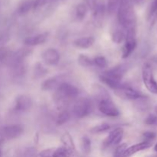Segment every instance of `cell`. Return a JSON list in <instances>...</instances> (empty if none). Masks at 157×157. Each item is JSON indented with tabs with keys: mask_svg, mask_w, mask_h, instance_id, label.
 I'll use <instances>...</instances> for the list:
<instances>
[{
	"mask_svg": "<svg viewBox=\"0 0 157 157\" xmlns=\"http://www.w3.org/2000/svg\"><path fill=\"white\" fill-rule=\"evenodd\" d=\"M117 21L126 31L136 29V16L132 0H121L117 9Z\"/></svg>",
	"mask_w": 157,
	"mask_h": 157,
	"instance_id": "obj_1",
	"label": "cell"
},
{
	"mask_svg": "<svg viewBox=\"0 0 157 157\" xmlns=\"http://www.w3.org/2000/svg\"><path fill=\"white\" fill-rule=\"evenodd\" d=\"M79 94V90L73 84L67 82H63L55 90L54 98L56 102L64 103L76 98Z\"/></svg>",
	"mask_w": 157,
	"mask_h": 157,
	"instance_id": "obj_2",
	"label": "cell"
},
{
	"mask_svg": "<svg viewBox=\"0 0 157 157\" xmlns=\"http://www.w3.org/2000/svg\"><path fill=\"white\" fill-rule=\"evenodd\" d=\"M142 78L146 88L150 93L157 94V82L153 76L151 65L149 63H145L143 66Z\"/></svg>",
	"mask_w": 157,
	"mask_h": 157,
	"instance_id": "obj_3",
	"label": "cell"
},
{
	"mask_svg": "<svg viewBox=\"0 0 157 157\" xmlns=\"http://www.w3.org/2000/svg\"><path fill=\"white\" fill-rule=\"evenodd\" d=\"M125 43L122 49V58H127L133 53L136 47V29H130L126 31Z\"/></svg>",
	"mask_w": 157,
	"mask_h": 157,
	"instance_id": "obj_4",
	"label": "cell"
},
{
	"mask_svg": "<svg viewBox=\"0 0 157 157\" xmlns=\"http://www.w3.org/2000/svg\"><path fill=\"white\" fill-rule=\"evenodd\" d=\"M92 111L91 101L88 98H81L75 103L73 113L77 118H84L88 116Z\"/></svg>",
	"mask_w": 157,
	"mask_h": 157,
	"instance_id": "obj_5",
	"label": "cell"
},
{
	"mask_svg": "<svg viewBox=\"0 0 157 157\" xmlns=\"http://www.w3.org/2000/svg\"><path fill=\"white\" fill-rule=\"evenodd\" d=\"M124 136V130L121 127L113 129L102 144L103 149H107L111 146H118Z\"/></svg>",
	"mask_w": 157,
	"mask_h": 157,
	"instance_id": "obj_6",
	"label": "cell"
},
{
	"mask_svg": "<svg viewBox=\"0 0 157 157\" xmlns=\"http://www.w3.org/2000/svg\"><path fill=\"white\" fill-rule=\"evenodd\" d=\"M98 109L103 114L110 117H116L120 115L119 110L110 98L99 101Z\"/></svg>",
	"mask_w": 157,
	"mask_h": 157,
	"instance_id": "obj_7",
	"label": "cell"
},
{
	"mask_svg": "<svg viewBox=\"0 0 157 157\" xmlns=\"http://www.w3.org/2000/svg\"><path fill=\"white\" fill-rule=\"evenodd\" d=\"M127 71H128V65L127 64H121L106 71L102 74V75L110 79L121 81V79L124 78Z\"/></svg>",
	"mask_w": 157,
	"mask_h": 157,
	"instance_id": "obj_8",
	"label": "cell"
},
{
	"mask_svg": "<svg viewBox=\"0 0 157 157\" xmlns=\"http://www.w3.org/2000/svg\"><path fill=\"white\" fill-rule=\"evenodd\" d=\"M116 94L118 96L121 97V98H127V99L130 100H134V101L145 98V96L142 94L140 92L135 90L134 88L127 85V84H125V86L121 90L116 92Z\"/></svg>",
	"mask_w": 157,
	"mask_h": 157,
	"instance_id": "obj_9",
	"label": "cell"
},
{
	"mask_svg": "<svg viewBox=\"0 0 157 157\" xmlns=\"http://www.w3.org/2000/svg\"><path fill=\"white\" fill-rule=\"evenodd\" d=\"M60 54L56 49L48 48L42 54V59L46 64L49 66H55L60 61Z\"/></svg>",
	"mask_w": 157,
	"mask_h": 157,
	"instance_id": "obj_10",
	"label": "cell"
},
{
	"mask_svg": "<svg viewBox=\"0 0 157 157\" xmlns=\"http://www.w3.org/2000/svg\"><path fill=\"white\" fill-rule=\"evenodd\" d=\"M32 100L29 96L20 94L15 99V110L18 112H25L32 107Z\"/></svg>",
	"mask_w": 157,
	"mask_h": 157,
	"instance_id": "obj_11",
	"label": "cell"
},
{
	"mask_svg": "<svg viewBox=\"0 0 157 157\" xmlns=\"http://www.w3.org/2000/svg\"><path fill=\"white\" fill-rule=\"evenodd\" d=\"M24 132V128L19 124L9 125L3 129V135L7 139L12 140L21 136Z\"/></svg>",
	"mask_w": 157,
	"mask_h": 157,
	"instance_id": "obj_12",
	"label": "cell"
},
{
	"mask_svg": "<svg viewBox=\"0 0 157 157\" xmlns=\"http://www.w3.org/2000/svg\"><path fill=\"white\" fill-rule=\"evenodd\" d=\"M64 76L63 75H58V76L52 77V78H48V79L45 80L44 82L41 84V90H56L57 87L61 84V83L64 82Z\"/></svg>",
	"mask_w": 157,
	"mask_h": 157,
	"instance_id": "obj_13",
	"label": "cell"
},
{
	"mask_svg": "<svg viewBox=\"0 0 157 157\" xmlns=\"http://www.w3.org/2000/svg\"><path fill=\"white\" fill-rule=\"evenodd\" d=\"M93 14V21L96 26H101L104 21V16H105L106 6L104 3H98L95 9H94Z\"/></svg>",
	"mask_w": 157,
	"mask_h": 157,
	"instance_id": "obj_14",
	"label": "cell"
},
{
	"mask_svg": "<svg viewBox=\"0 0 157 157\" xmlns=\"http://www.w3.org/2000/svg\"><path fill=\"white\" fill-rule=\"evenodd\" d=\"M152 146V143L146 142V141H143V142L139 143V144H134V145L131 146L130 147H127V150H125L124 154V157H130L135 153H138L140 151H143L147 149L150 148Z\"/></svg>",
	"mask_w": 157,
	"mask_h": 157,
	"instance_id": "obj_15",
	"label": "cell"
},
{
	"mask_svg": "<svg viewBox=\"0 0 157 157\" xmlns=\"http://www.w3.org/2000/svg\"><path fill=\"white\" fill-rule=\"evenodd\" d=\"M48 37V32L38 34V35H34V36L26 38L25 39L24 43L25 45L29 46V47L39 45V44H43V43L45 42Z\"/></svg>",
	"mask_w": 157,
	"mask_h": 157,
	"instance_id": "obj_16",
	"label": "cell"
},
{
	"mask_svg": "<svg viewBox=\"0 0 157 157\" xmlns=\"http://www.w3.org/2000/svg\"><path fill=\"white\" fill-rule=\"evenodd\" d=\"M100 81H101L103 84L108 86L110 88H111L112 90H114L115 92H117L119 91V90H121L126 84H124V83H122L121 81H116V80H113V79H110V78H107V77L104 76V75H102L100 76Z\"/></svg>",
	"mask_w": 157,
	"mask_h": 157,
	"instance_id": "obj_17",
	"label": "cell"
},
{
	"mask_svg": "<svg viewBox=\"0 0 157 157\" xmlns=\"http://www.w3.org/2000/svg\"><path fill=\"white\" fill-rule=\"evenodd\" d=\"M94 41V38L91 36L82 37V38H77L76 40H75L74 44H75V47L79 48L87 49L93 45Z\"/></svg>",
	"mask_w": 157,
	"mask_h": 157,
	"instance_id": "obj_18",
	"label": "cell"
},
{
	"mask_svg": "<svg viewBox=\"0 0 157 157\" xmlns=\"http://www.w3.org/2000/svg\"><path fill=\"white\" fill-rule=\"evenodd\" d=\"M147 21L150 27H153L157 21V0H153L150 5L147 14Z\"/></svg>",
	"mask_w": 157,
	"mask_h": 157,
	"instance_id": "obj_19",
	"label": "cell"
},
{
	"mask_svg": "<svg viewBox=\"0 0 157 157\" xmlns=\"http://www.w3.org/2000/svg\"><path fill=\"white\" fill-rule=\"evenodd\" d=\"M54 157H76V151L63 146L55 149Z\"/></svg>",
	"mask_w": 157,
	"mask_h": 157,
	"instance_id": "obj_20",
	"label": "cell"
},
{
	"mask_svg": "<svg viewBox=\"0 0 157 157\" xmlns=\"http://www.w3.org/2000/svg\"><path fill=\"white\" fill-rule=\"evenodd\" d=\"M87 13V7L84 3L78 5L75 9V17L78 21H81L85 18Z\"/></svg>",
	"mask_w": 157,
	"mask_h": 157,
	"instance_id": "obj_21",
	"label": "cell"
},
{
	"mask_svg": "<svg viewBox=\"0 0 157 157\" xmlns=\"http://www.w3.org/2000/svg\"><path fill=\"white\" fill-rule=\"evenodd\" d=\"M110 128H111V126L110 124H107V123H102V124H99L92 127L90 130V132L93 134H99V133L108 131Z\"/></svg>",
	"mask_w": 157,
	"mask_h": 157,
	"instance_id": "obj_22",
	"label": "cell"
},
{
	"mask_svg": "<svg viewBox=\"0 0 157 157\" xmlns=\"http://www.w3.org/2000/svg\"><path fill=\"white\" fill-rule=\"evenodd\" d=\"M70 118H71V114L70 113H69L68 110H61V111L58 113V117H57V119H56L57 125L58 126L64 125V124L68 122Z\"/></svg>",
	"mask_w": 157,
	"mask_h": 157,
	"instance_id": "obj_23",
	"label": "cell"
},
{
	"mask_svg": "<svg viewBox=\"0 0 157 157\" xmlns=\"http://www.w3.org/2000/svg\"><path fill=\"white\" fill-rule=\"evenodd\" d=\"M61 143L63 144L64 147H67V148L71 149V150H75V144L74 143L73 139H72L71 136L68 133H65L62 135L61 138Z\"/></svg>",
	"mask_w": 157,
	"mask_h": 157,
	"instance_id": "obj_24",
	"label": "cell"
},
{
	"mask_svg": "<svg viewBox=\"0 0 157 157\" xmlns=\"http://www.w3.org/2000/svg\"><path fill=\"white\" fill-rule=\"evenodd\" d=\"M48 70L44 67H43L42 64L40 63H37L35 65L33 69V77L35 79L41 78L44 77L47 74Z\"/></svg>",
	"mask_w": 157,
	"mask_h": 157,
	"instance_id": "obj_25",
	"label": "cell"
},
{
	"mask_svg": "<svg viewBox=\"0 0 157 157\" xmlns=\"http://www.w3.org/2000/svg\"><path fill=\"white\" fill-rule=\"evenodd\" d=\"M34 7V2L31 0H27L21 3L18 9V13L19 15H25L29 12Z\"/></svg>",
	"mask_w": 157,
	"mask_h": 157,
	"instance_id": "obj_26",
	"label": "cell"
},
{
	"mask_svg": "<svg viewBox=\"0 0 157 157\" xmlns=\"http://www.w3.org/2000/svg\"><path fill=\"white\" fill-rule=\"evenodd\" d=\"M81 148L83 153L88 155L91 151V141L87 136H83L81 142Z\"/></svg>",
	"mask_w": 157,
	"mask_h": 157,
	"instance_id": "obj_27",
	"label": "cell"
},
{
	"mask_svg": "<svg viewBox=\"0 0 157 157\" xmlns=\"http://www.w3.org/2000/svg\"><path fill=\"white\" fill-rule=\"evenodd\" d=\"M78 61L80 65L84 67H91V66L94 65L93 59H91V58H89L87 55H84V54H81V55H79L78 58Z\"/></svg>",
	"mask_w": 157,
	"mask_h": 157,
	"instance_id": "obj_28",
	"label": "cell"
},
{
	"mask_svg": "<svg viewBox=\"0 0 157 157\" xmlns=\"http://www.w3.org/2000/svg\"><path fill=\"white\" fill-rule=\"evenodd\" d=\"M126 34L124 33V31L121 30V29H117V30L114 31L113 33L112 34V41L116 44H121V42L125 40Z\"/></svg>",
	"mask_w": 157,
	"mask_h": 157,
	"instance_id": "obj_29",
	"label": "cell"
},
{
	"mask_svg": "<svg viewBox=\"0 0 157 157\" xmlns=\"http://www.w3.org/2000/svg\"><path fill=\"white\" fill-rule=\"evenodd\" d=\"M120 2L121 0H107V5L106 9H107L108 14L113 15L116 11H117Z\"/></svg>",
	"mask_w": 157,
	"mask_h": 157,
	"instance_id": "obj_30",
	"label": "cell"
},
{
	"mask_svg": "<svg viewBox=\"0 0 157 157\" xmlns=\"http://www.w3.org/2000/svg\"><path fill=\"white\" fill-rule=\"evenodd\" d=\"M94 65L100 67V68H104L107 66V61L104 56H97L93 59Z\"/></svg>",
	"mask_w": 157,
	"mask_h": 157,
	"instance_id": "obj_31",
	"label": "cell"
},
{
	"mask_svg": "<svg viewBox=\"0 0 157 157\" xmlns=\"http://www.w3.org/2000/svg\"><path fill=\"white\" fill-rule=\"evenodd\" d=\"M127 148V144H119L117 147L116 150L114 152V157H124V154L125 150Z\"/></svg>",
	"mask_w": 157,
	"mask_h": 157,
	"instance_id": "obj_32",
	"label": "cell"
},
{
	"mask_svg": "<svg viewBox=\"0 0 157 157\" xmlns=\"http://www.w3.org/2000/svg\"><path fill=\"white\" fill-rule=\"evenodd\" d=\"M146 124L150 126H157V115L150 114L149 116H147V117L146 118L145 121H144Z\"/></svg>",
	"mask_w": 157,
	"mask_h": 157,
	"instance_id": "obj_33",
	"label": "cell"
},
{
	"mask_svg": "<svg viewBox=\"0 0 157 157\" xmlns=\"http://www.w3.org/2000/svg\"><path fill=\"white\" fill-rule=\"evenodd\" d=\"M55 148L47 149L40 152L36 157H54V153H55Z\"/></svg>",
	"mask_w": 157,
	"mask_h": 157,
	"instance_id": "obj_34",
	"label": "cell"
},
{
	"mask_svg": "<svg viewBox=\"0 0 157 157\" xmlns=\"http://www.w3.org/2000/svg\"><path fill=\"white\" fill-rule=\"evenodd\" d=\"M12 56L11 52L6 48H0V61H4Z\"/></svg>",
	"mask_w": 157,
	"mask_h": 157,
	"instance_id": "obj_35",
	"label": "cell"
},
{
	"mask_svg": "<svg viewBox=\"0 0 157 157\" xmlns=\"http://www.w3.org/2000/svg\"><path fill=\"white\" fill-rule=\"evenodd\" d=\"M156 137V133L152 131L145 132V133L143 134V138H144V141H146V142L151 143Z\"/></svg>",
	"mask_w": 157,
	"mask_h": 157,
	"instance_id": "obj_36",
	"label": "cell"
},
{
	"mask_svg": "<svg viewBox=\"0 0 157 157\" xmlns=\"http://www.w3.org/2000/svg\"><path fill=\"white\" fill-rule=\"evenodd\" d=\"M85 5L87 9L94 10L98 5V0H85Z\"/></svg>",
	"mask_w": 157,
	"mask_h": 157,
	"instance_id": "obj_37",
	"label": "cell"
},
{
	"mask_svg": "<svg viewBox=\"0 0 157 157\" xmlns=\"http://www.w3.org/2000/svg\"><path fill=\"white\" fill-rule=\"evenodd\" d=\"M48 1L49 0H35V1H34L33 9H38V8L45 5Z\"/></svg>",
	"mask_w": 157,
	"mask_h": 157,
	"instance_id": "obj_38",
	"label": "cell"
},
{
	"mask_svg": "<svg viewBox=\"0 0 157 157\" xmlns=\"http://www.w3.org/2000/svg\"><path fill=\"white\" fill-rule=\"evenodd\" d=\"M134 1H135V2H136L139 4V3H141L142 2H144V0H134Z\"/></svg>",
	"mask_w": 157,
	"mask_h": 157,
	"instance_id": "obj_39",
	"label": "cell"
},
{
	"mask_svg": "<svg viewBox=\"0 0 157 157\" xmlns=\"http://www.w3.org/2000/svg\"><path fill=\"white\" fill-rule=\"evenodd\" d=\"M153 61H154V62L157 63V55H156V56H155L154 58H153Z\"/></svg>",
	"mask_w": 157,
	"mask_h": 157,
	"instance_id": "obj_40",
	"label": "cell"
},
{
	"mask_svg": "<svg viewBox=\"0 0 157 157\" xmlns=\"http://www.w3.org/2000/svg\"><path fill=\"white\" fill-rule=\"evenodd\" d=\"M154 150L156 152H157V144H156V145H155V147H154Z\"/></svg>",
	"mask_w": 157,
	"mask_h": 157,
	"instance_id": "obj_41",
	"label": "cell"
},
{
	"mask_svg": "<svg viewBox=\"0 0 157 157\" xmlns=\"http://www.w3.org/2000/svg\"><path fill=\"white\" fill-rule=\"evenodd\" d=\"M155 111H156V114H157V105L156 106V107H155Z\"/></svg>",
	"mask_w": 157,
	"mask_h": 157,
	"instance_id": "obj_42",
	"label": "cell"
},
{
	"mask_svg": "<svg viewBox=\"0 0 157 157\" xmlns=\"http://www.w3.org/2000/svg\"><path fill=\"white\" fill-rule=\"evenodd\" d=\"M149 157H157V154H156V155H153V156H149Z\"/></svg>",
	"mask_w": 157,
	"mask_h": 157,
	"instance_id": "obj_43",
	"label": "cell"
},
{
	"mask_svg": "<svg viewBox=\"0 0 157 157\" xmlns=\"http://www.w3.org/2000/svg\"><path fill=\"white\" fill-rule=\"evenodd\" d=\"M0 157H1V152H0Z\"/></svg>",
	"mask_w": 157,
	"mask_h": 157,
	"instance_id": "obj_44",
	"label": "cell"
}]
</instances>
